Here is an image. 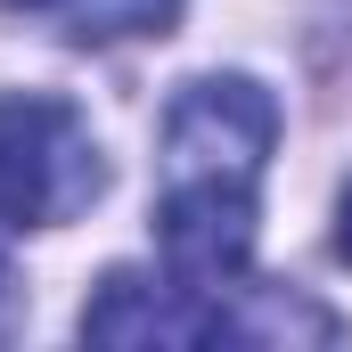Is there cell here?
Masks as SVG:
<instances>
[{
    "label": "cell",
    "instance_id": "cell-1",
    "mask_svg": "<svg viewBox=\"0 0 352 352\" xmlns=\"http://www.w3.org/2000/svg\"><path fill=\"white\" fill-rule=\"evenodd\" d=\"M278 148V98L254 74H197L156 131V246L180 287L238 295L254 263L263 173Z\"/></svg>",
    "mask_w": 352,
    "mask_h": 352
},
{
    "label": "cell",
    "instance_id": "cell-2",
    "mask_svg": "<svg viewBox=\"0 0 352 352\" xmlns=\"http://www.w3.org/2000/svg\"><path fill=\"white\" fill-rule=\"evenodd\" d=\"M98 188H107V156L82 107L50 90L0 98V221L8 230H58L98 205Z\"/></svg>",
    "mask_w": 352,
    "mask_h": 352
},
{
    "label": "cell",
    "instance_id": "cell-3",
    "mask_svg": "<svg viewBox=\"0 0 352 352\" xmlns=\"http://www.w3.org/2000/svg\"><path fill=\"white\" fill-rule=\"evenodd\" d=\"M90 344H230V336H254V320L230 303V295H205V287H180L164 278H140V270H107L98 295L82 311Z\"/></svg>",
    "mask_w": 352,
    "mask_h": 352
},
{
    "label": "cell",
    "instance_id": "cell-4",
    "mask_svg": "<svg viewBox=\"0 0 352 352\" xmlns=\"http://www.w3.org/2000/svg\"><path fill=\"white\" fill-rule=\"evenodd\" d=\"M336 254L352 263V180H344V205H336Z\"/></svg>",
    "mask_w": 352,
    "mask_h": 352
},
{
    "label": "cell",
    "instance_id": "cell-5",
    "mask_svg": "<svg viewBox=\"0 0 352 352\" xmlns=\"http://www.w3.org/2000/svg\"><path fill=\"white\" fill-rule=\"evenodd\" d=\"M0 8H25V16H50V8H74V0H0Z\"/></svg>",
    "mask_w": 352,
    "mask_h": 352
}]
</instances>
